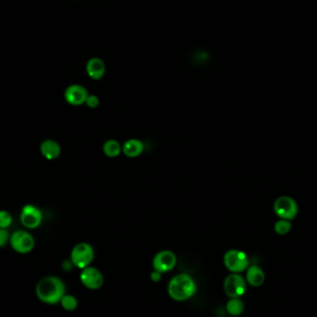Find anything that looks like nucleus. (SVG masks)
<instances>
[{
    "mask_svg": "<svg viewBox=\"0 0 317 317\" xmlns=\"http://www.w3.org/2000/svg\"><path fill=\"white\" fill-rule=\"evenodd\" d=\"M43 221V213L37 207L32 204L23 206L20 212V222L23 227L35 229L39 227Z\"/></svg>",
    "mask_w": 317,
    "mask_h": 317,
    "instance_id": "1a4fd4ad",
    "label": "nucleus"
},
{
    "mask_svg": "<svg viewBox=\"0 0 317 317\" xmlns=\"http://www.w3.org/2000/svg\"><path fill=\"white\" fill-rule=\"evenodd\" d=\"M227 311L232 316H238L244 311V303L239 298H232L227 302Z\"/></svg>",
    "mask_w": 317,
    "mask_h": 317,
    "instance_id": "f3484780",
    "label": "nucleus"
},
{
    "mask_svg": "<svg viewBox=\"0 0 317 317\" xmlns=\"http://www.w3.org/2000/svg\"><path fill=\"white\" fill-rule=\"evenodd\" d=\"M10 234L7 229L0 228V248L5 246L8 241H10Z\"/></svg>",
    "mask_w": 317,
    "mask_h": 317,
    "instance_id": "4be33fe9",
    "label": "nucleus"
},
{
    "mask_svg": "<svg viewBox=\"0 0 317 317\" xmlns=\"http://www.w3.org/2000/svg\"><path fill=\"white\" fill-rule=\"evenodd\" d=\"M246 280L239 275L232 273L224 281V290L228 297L240 298L246 292Z\"/></svg>",
    "mask_w": 317,
    "mask_h": 317,
    "instance_id": "39448f33",
    "label": "nucleus"
},
{
    "mask_svg": "<svg viewBox=\"0 0 317 317\" xmlns=\"http://www.w3.org/2000/svg\"><path fill=\"white\" fill-rule=\"evenodd\" d=\"M291 229V224L289 220L281 219L277 221L275 225V231L277 232L278 235H286Z\"/></svg>",
    "mask_w": 317,
    "mask_h": 317,
    "instance_id": "6ab92c4d",
    "label": "nucleus"
},
{
    "mask_svg": "<svg viewBox=\"0 0 317 317\" xmlns=\"http://www.w3.org/2000/svg\"><path fill=\"white\" fill-rule=\"evenodd\" d=\"M274 211L281 219L290 221L297 215V203L290 197H279L274 204Z\"/></svg>",
    "mask_w": 317,
    "mask_h": 317,
    "instance_id": "0eeeda50",
    "label": "nucleus"
},
{
    "mask_svg": "<svg viewBox=\"0 0 317 317\" xmlns=\"http://www.w3.org/2000/svg\"><path fill=\"white\" fill-rule=\"evenodd\" d=\"M61 304L62 308L68 311V312H72L75 311L77 306H78V301L75 296L65 294L63 297L61 298Z\"/></svg>",
    "mask_w": 317,
    "mask_h": 317,
    "instance_id": "a211bd4d",
    "label": "nucleus"
},
{
    "mask_svg": "<svg viewBox=\"0 0 317 317\" xmlns=\"http://www.w3.org/2000/svg\"><path fill=\"white\" fill-rule=\"evenodd\" d=\"M12 223V217L10 212L7 211H0V228L7 229Z\"/></svg>",
    "mask_w": 317,
    "mask_h": 317,
    "instance_id": "aec40b11",
    "label": "nucleus"
},
{
    "mask_svg": "<svg viewBox=\"0 0 317 317\" xmlns=\"http://www.w3.org/2000/svg\"><path fill=\"white\" fill-rule=\"evenodd\" d=\"M41 154L48 161L58 159L61 155V148L60 144L55 140L46 139L43 141L40 145Z\"/></svg>",
    "mask_w": 317,
    "mask_h": 317,
    "instance_id": "ddd939ff",
    "label": "nucleus"
},
{
    "mask_svg": "<svg viewBox=\"0 0 317 317\" xmlns=\"http://www.w3.org/2000/svg\"><path fill=\"white\" fill-rule=\"evenodd\" d=\"M103 152L109 158H115L119 156L121 152V144L115 139L106 141L103 145Z\"/></svg>",
    "mask_w": 317,
    "mask_h": 317,
    "instance_id": "dca6fc26",
    "label": "nucleus"
},
{
    "mask_svg": "<svg viewBox=\"0 0 317 317\" xmlns=\"http://www.w3.org/2000/svg\"><path fill=\"white\" fill-rule=\"evenodd\" d=\"M88 92L85 86L81 85H70L66 88L64 99L70 105L81 106L86 103Z\"/></svg>",
    "mask_w": 317,
    "mask_h": 317,
    "instance_id": "9b49d317",
    "label": "nucleus"
},
{
    "mask_svg": "<svg viewBox=\"0 0 317 317\" xmlns=\"http://www.w3.org/2000/svg\"><path fill=\"white\" fill-rule=\"evenodd\" d=\"M176 254L171 251H161L158 252L152 260V266L153 269L160 272L161 274L170 272L176 267Z\"/></svg>",
    "mask_w": 317,
    "mask_h": 317,
    "instance_id": "6e6552de",
    "label": "nucleus"
},
{
    "mask_svg": "<svg viewBox=\"0 0 317 317\" xmlns=\"http://www.w3.org/2000/svg\"><path fill=\"white\" fill-rule=\"evenodd\" d=\"M86 72L91 79L101 80L106 72L104 61L100 58H92L86 63Z\"/></svg>",
    "mask_w": 317,
    "mask_h": 317,
    "instance_id": "f8f14e48",
    "label": "nucleus"
},
{
    "mask_svg": "<svg viewBox=\"0 0 317 317\" xmlns=\"http://www.w3.org/2000/svg\"><path fill=\"white\" fill-rule=\"evenodd\" d=\"M265 279L264 273L258 265H251L247 269L246 280L252 287L262 286Z\"/></svg>",
    "mask_w": 317,
    "mask_h": 317,
    "instance_id": "2eb2a0df",
    "label": "nucleus"
},
{
    "mask_svg": "<svg viewBox=\"0 0 317 317\" xmlns=\"http://www.w3.org/2000/svg\"><path fill=\"white\" fill-rule=\"evenodd\" d=\"M66 287L61 278L48 277L43 278L36 286V296L41 302L57 304L65 295Z\"/></svg>",
    "mask_w": 317,
    "mask_h": 317,
    "instance_id": "f257e3e1",
    "label": "nucleus"
},
{
    "mask_svg": "<svg viewBox=\"0 0 317 317\" xmlns=\"http://www.w3.org/2000/svg\"><path fill=\"white\" fill-rule=\"evenodd\" d=\"M121 151L128 158H136L144 151V144L139 139L132 138L124 143L121 146Z\"/></svg>",
    "mask_w": 317,
    "mask_h": 317,
    "instance_id": "4468645a",
    "label": "nucleus"
},
{
    "mask_svg": "<svg viewBox=\"0 0 317 317\" xmlns=\"http://www.w3.org/2000/svg\"><path fill=\"white\" fill-rule=\"evenodd\" d=\"M224 264L228 271L240 274L248 269L250 262L245 252L239 250H229L224 255Z\"/></svg>",
    "mask_w": 317,
    "mask_h": 317,
    "instance_id": "20e7f679",
    "label": "nucleus"
},
{
    "mask_svg": "<svg viewBox=\"0 0 317 317\" xmlns=\"http://www.w3.org/2000/svg\"><path fill=\"white\" fill-rule=\"evenodd\" d=\"M85 104L90 109H96L100 105V99L96 95H88Z\"/></svg>",
    "mask_w": 317,
    "mask_h": 317,
    "instance_id": "412c9836",
    "label": "nucleus"
},
{
    "mask_svg": "<svg viewBox=\"0 0 317 317\" xmlns=\"http://www.w3.org/2000/svg\"><path fill=\"white\" fill-rule=\"evenodd\" d=\"M161 275H162V274H161V273L160 272H157V271H155V270H154L153 272L151 273V280H152V281L153 282L160 281L161 278Z\"/></svg>",
    "mask_w": 317,
    "mask_h": 317,
    "instance_id": "5701e85b",
    "label": "nucleus"
},
{
    "mask_svg": "<svg viewBox=\"0 0 317 317\" xmlns=\"http://www.w3.org/2000/svg\"><path fill=\"white\" fill-rule=\"evenodd\" d=\"M11 248L21 254H26L33 251L35 247V239L28 232L18 230L14 232L10 238Z\"/></svg>",
    "mask_w": 317,
    "mask_h": 317,
    "instance_id": "423d86ee",
    "label": "nucleus"
},
{
    "mask_svg": "<svg viewBox=\"0 0 317 317\" xmlns=\"http://www.w3.org/2000/svg\"><path fill=\"white\" fill-rule=\"evenodd\" d=\"M167 290L173 300L176 302H184L195 295L196 282L188 274H178L170 280Z\"/></svg>",
    "mask_w": 317,
    "mask_h": 317,
    "instance_id": "f03ea898",
    "label": "nucleus"
},
{
    "mask_svg": "<svg viewBox=\"0 0 317 317\" xmlns=\"http://www.w3.org/2000/svg\"><path fill=\"white\" fill-rule=\"evenodd\" d=\"M95 257L93 247L86 242H81L72 249L70 253V261L75 266L84 269L89 266Z\"/></svg>",
    "mask_w": 317,
    "mask_h": 317,
    "instance_id": "7ed1b4c3",
    "label": "nucleus"
},
{
    "mask_svg": "<svg viewBox=\"0 0 317 317\" xmlns=\"http://www.w3.org/2000/svg\"><path fill=\"white\" fill-rule=\"evenodd\" d=\"M80 280L86 288L91 290H96L102 287L104 278L99 269L89 265L82 269Z\"/></svg>",
    "mask_w": 317,
    "mask_h": 317,
    "instance_id": "9d476101",
    "label": "nucleus"
}]
</instances>
